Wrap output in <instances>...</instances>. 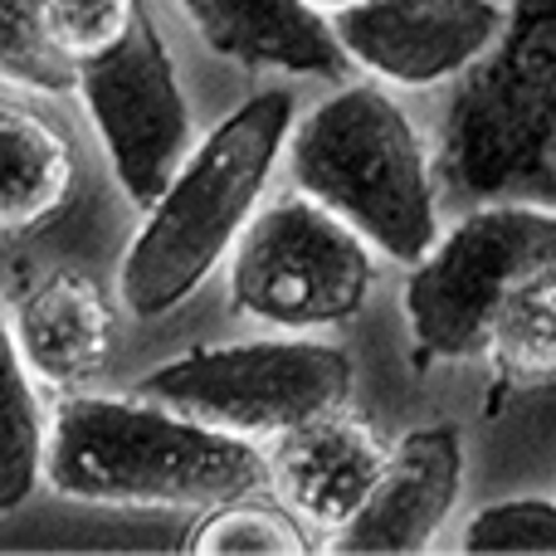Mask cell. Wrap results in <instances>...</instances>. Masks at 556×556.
<instances>
[{"mask_svg":"<svg viewBox=\"0 0 556 556\" xmlns=\"http://www.w3.org/2000/svg\"><path fill=\"white\" fill-rule=\"evenodd\" d=\"M74 191V147L45 113L0 103V240L29 235L64 211Z\"/></svg>","mask_w":556,"mask_h":556,"instance_id":"cell-14","label":"cell"},{"mask_svg":"<svg viewBox=\"0 0 556 556\" xmlns=\"http://www.w3.org/2000/svg\"><path fill=\"white\" fill-rule=\"evenodd\" d=\"M45 483L98 508H215L269 489V454L142 395L64 391L49 415Z\"/></svg>","mask_w":556,"mask_h":556,"instance_id":"cell-1","label":"cell"},{"mask_svg":"<svg viewBox=\"0 0 556 556\" xmlns=\"http://www.w3.org/2000/svg\"><path fill=\"white\" fill-rule=\"evenodd\" d=\"M464 489V430L420 425L401 434L376 489L327 542L337 556H410L434 542Z\"/></svg>","mask_w":556,"mask_h":556,"instance_id":"cell-10","label":"cell"},{"mask_svg":"<svg viewBox=\"0 0 556 556\" xmlns=\"http://www.w3.org/2000/svg\"><path fill=\"white\" fill-rule=\"evenodd\" d=\"M459 547L473 556H503V552L556 556V498L489 503V508H479L464 522Z\"/></svg>","mask_w":556,"mask_h":556,"instance_id":"cell-19","label":"cell"},{"mask_svg":"<svg viewBox=\"0 0 556 556\" xmlns=\"http://www.w3.org/2000/svg\"><path fill=\"white\" fill-rule=\"evenodd\" d=\"M376 283L371 244L303 191L254 211L230 250V303L274 332L352 323Z\"/></svg>","mask_w":556,"mask_h":556,"instance_id":"cell-7","label":"cell"},{"mask_svg":"<svg viewBox=\"0 0 556 556\" xmlns=\"http://www.w3.org/2000/svg\"><path fill=\"white\" fill-rule=\"evenodd\" d=\"M356 366L342 346L307 337H254V342L201 346L162 362L132 395L181 410L244 440H278L352 401Z\"/></svg>","mask_w":556,"mask_h":556,"instance_id":"cell-6","label":"cell"},{"mask_svg":"<svg viewBox=\"0 0 556 556\" xmlns=\"http://www.w3.org/2000/svg\"><path fill=\"white\" fill-rule=\"evenodd\" d=\"M74 93L103 142L117 191L147 211L195 147V117L181 74L147 10L113 49L78 64Z\"/></svg>","mask_w":556,"mask_h":556,"instance_id":"cell-8","label":"cell"},{"mask_svg":"<svg viewBox=\"0 0 556 556\" xmlns=\"http://www.w3.org/2000/svg\"><path fill=\"white\" fill-rule=\"evenodd\" d=\"M293 123V93L264 88L191 147L181 172L142 211V225L123 254L117 298L127 313L156 323L201 293L205 278L230 260L235 240L264 205Z\"/></svg>","mask_w":556,"mask_h":556,"instance_id":"cell-2","label":"cell"},{"mask_svg":"<svg viewBox=\"0 0 556 556\" xmlns=\"http://www.w3.org/2000/svg\"><path fill=\"white\" fill-rule=\"evenodd\" d=\"M176 5L215 54L250 74L337 84L352 68L332 35V20L307 0H176Z\"/></svg>","mask_w":556,"mask_h":556,"instance_id":"cell-12","label":"cell"},{"mask_svg":"<svg viewBox=\"0 0 556 556\" xmlns=\"http://www.w3.org/2000/svg\"><path fill=\"white\" fill-rule=\"evenodd\" d=\"M307 5H317V10H342V5H356V0H307Z\"/></svg>","mask_w":556,"mask_h":556,"instance_id":"cell-21","label":"cell"},{"mask_svg":"<svg viewBox=\"0 0 556 556\" xmlns=\"http://www.w3.org/2000/svg\"><path fill=\"white\" fill-rule=\"evenodd\" d=\"M0 84L29 98H68L78 64L49 29L45 0H0Z\"/></svg>","mask_w":556,"mask_h":556,"instance_id":"cell-16","label":"cell"},{"mask_svg":"<svg viewBox=\"0 0 556 556\" xmlns=\"http://www.w3.org/2000/svg\"><path fill=\"white\" fill-rule=\"evenodd\" d=\"M288 181L346 220L376 254L420 264L440 240V186L415 123L381 84H346L298 117Z\"/></svg>","mask_w":556,"mask_h":556,"instance_id":"cell-3","label":"cell"},{"mask_svg":"<svg viewBox=\"0 0 556 556\" xmlns=\"http://www.w3.org/2000/svg\"><path fill=\"white\" fill-rule=\"evenodd\" d=\"M49 415L39 405L35 371L25 366L15 327L0 313V518L20 513L45 483Z\"/></svg>","mask_w":556,"mask_h":556,"instance_id":"cell-15","label":"cell"},{"mask_svg":"<svg viewBox=\"0 0 556 556\" xmlns=\"http://www.w3.org/2000/svg\"><path fill=\"white\" fill-rule=\"evenodd\" d=\"M434 181L454 201L556 211V0H513L498 45L444 113Z\"/></svg>","mask_w":556,"mask_h":556,"instance_id":"cell-4","label":"cell"},{"mask_svg":"<svg viewBox=\"0 0 556 556\" xmlns=\"http://www.w3.org/2000/svg\"><path fill=\"white\" fill-rule=\"evenodd\" d=\"M10 327L35 381L54 391H78L84 381H93L113 352V303L78 269H54L39 278L20 298Z\"/></svg>","mask_w":556,"mask_h":556,"instance_id":"cell-13","label":"cell"},{"mask_svg":"<svg viewBox=\"0 0 556 556\" xmlns=\"http://www.w3.org/2000/svg\"><path fill=\"white\" fill-rule=\"evenodd\" d=\"M556 269V211L528 201L469 205L405 278V323L425 356L473 362L493 317L532 278Z\"/></svg>","mask_w":556,"mask_h":556,"instance_id":"cell-5","label":"cell"},{"mask_svg":"<svg viewBox=\"0 0 556 556\" xmlns=\"http://www.w3.org/2000/svg\"><path fill=\"white\" fill-rule=\"evenodd\" d=\"M186 552H195V556H230V552L303 556V552H313V542L303 538V518H298L293 508H283V503H264L260 493H244V498L205 508L201 528L191 532Z\"/></svg>","mask_w":556,"mask_h":556,"instance_id":"cell-18","label":"cell"},{"mask_svg":"<svg viewBox=\"0 0 556 556\" xmlns=\"http://www.w3.org/2000/svg\"><path fill=\"white\" fill-rule=\"evenodd\" d=\"M386 454L391 450L342 405L278 434L269 454V489L303 522L337 532L376 489Z\"/></svg>","mask_w":556,"mask_h":556,"instance_id":"cell-11","label":"cell"},{"mask_svg":"<svg viewBox=\"0 0 556 556\" xmlns=\"http://www.w3.org/2000/svg\"><path fill=\"white\" fill-rule=\"evenodd\" d=\"M332 35L352 68L395 88L464 78L508 25L503 0H356L332 10Z\"/></svg>","mask_w":556,"mask_h":556,"instance_id":"cell-9","label":"cell"},{"mask_svg":"<svg viewBox=\"0 0 556 556\" xmlns=\"http://www.w3.org/2000/svg\"><path fill=\"white\" fill-rule=\"evenodd\" d=\"M142 0H45L49 29L59 35V45L74 54V64L113 49L117 39L132 29V20L142 15Z\"/></svg>","mask_w":556,"mask_h":556,"instance_id":"cell-20","label":"cell"},{"mask_svg":"<svg viewBox=\"0 0 556 556\" xmlns=\"http://www.w3.org/2000/svg\"><path fill=\"white\" fill-rule=\"evenodd\" d=\"M483 356L518 386L556 381V269L522 283L503 303Z\"/></svg>","mask_w":556,"mask_h":556,"instance_id":"cell-17","label":"cell"}]
</instances>
